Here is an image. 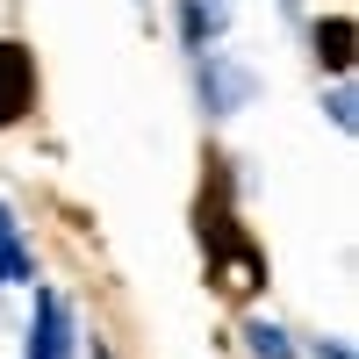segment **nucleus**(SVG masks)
I'll return each mask as SVG.
<instances>
[{"label":"nucleus","mask_w":359,"mask_h":359,"mask_svg":"<svg viewBox=\"0 0 359 359\" xmlns=\"http://www.w3.org/2000/svg\"><path fill=\"white\" fill-rule=\"evenodd\" d=\"M316 57H323L331 72H345V65H352V22H323V29H316Z\"/></svg>","instance_id":"nucleus-3"},{"label":"nucleus","mask_w":359,"mask_h":359,"mask_svg":"<svg viewBox=\"0 0 359 359\" xmlns=\"http://www.w3.org/2000/svg\"><path fill=\"white\" fill-rule=\"evenodd\" d=\"M0 280H8V287H22V280H36V259L22 252V237H8V245H0Z\"/></svg>","instance_id":"nucleus-4"},{"label":"nucleus","mask_w":359,"mask_h":359,"mask_svg":"<svg viewBox=\"0 0 359 359\" xmlns=\"http://www.w3.org/2000/svg\"><path fill=\"white\" fill-rule=\"evenodd\" d=\"M36 338H29V359H72V309L65 294H36Z\"/></svg>","instance_id":"nucleus-1"},{"label":"nucleus","mask_w":359,"mask_h":359,"mask_svg":"<svg viewBox=\"0 0 359 359\" xmlns=\"http://www.w3.org/2000/svg\"><path fill=\"white\" fill-rule=\"evenodd\" d=\"M36 94V72H29V50L22 43H0V123H15Z\"/></svg>","instance_id":"nucleus-2"},{"label":"nucleus","mask_w":359,"mask_h":359,"mask_svg":"<svg viewBox=\"0 0 359 359\" xmlns=\"http://www.w3.org/2000/svg\"><path fill=\"white\" fill-rule=\"evenodd\" d=\"M316 359H352V352L345 345H316Z\"/></svg>","instance_id":"nucleus-6"},{"label":"nucleus","mask_w":359,"mask_h":359,"mask_svg":"<svg viewBox=\"0 0 359 359\" xmlns=\"http://www.w3.org/2000/svg\"><path fill=\"white\" fill-rule=\"evenodd\" d=\"M252 352H259V359H294V345H287L280 323H252Z\"/></svg>","instance_id":"nucleus-5"}]
</instances>
